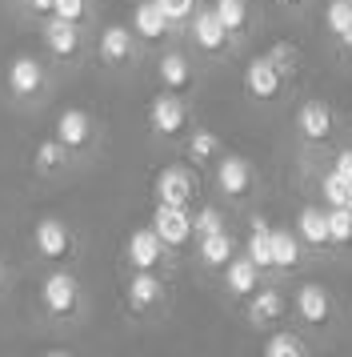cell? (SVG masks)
<instances>
[{
    "instance_id": "cell-30",
    "label": "cell",
    "mask_w": 352,
    "mask_h": 357,
    "mask_svg": "<svg viewBox=\"0 0 352 357\" xmlns=\"http://www.w3.org/2000/svg\"><path fill=\"white\" fill-rule=\"evenodd\" d=\"M328 233H333V253H352V209H328Z\"/></svg>"
},
{
    "instance_id": "cell-14",
    "label": "cell",
    "mask_w": 352,
    "mask_h": 357,
    "mask_svg": "<svg viewBox=\"0 0 352 357\" xmlns=\"http://www.w3.org/2000/svg\"><path fill=\"white\" fill-rule=\"evenodd\" d=\"M212 181H216V193H221L228 205H244V201L256 193V169H253V161L240 157V153H224L221 161L212 165Z\"/></svg>"
},
{
    "instance_id": "cell-34",
    "label": "cell",
    "mask_w": 352,
    "mask_h": 357,
    "mask_svg": "<svg viewBox=\"0 0 352 357\" xmlns=\"http://www.w3.org/2000/svg\"><path fill=\"white\" fill-rule=\"evenodd\" d=\"M269 56H272V65L280 68V77H285L288 84L296 81V73H301V52L292 49V45H272Z\"/></svg>"
},
{
    "instance_id": "cell-5",
    "label": "cell",
    "mask_w": 352,
    "mask_h": 357,
    "mask_svg": "<svg viewBox=\"0 0 352 357\" xmlns=\"http://www.w3.org/2000/svg\"><path fill=\"white\" fill-rule=\"evenodd\" d=\"M4 89L20 109H40L52 93V73L36 56H13L8 73H4Z\"/></svg>"
},
{
    "instance_id": "cell-2",
    "label": "cell",
    "mask_w": 352,
    "mask_h": 357,
    "mask_svg": "<svg viewBox=\"0 0 352 357\" xmlns=\"http://www.w3.org/2000/svg\"><path fill=\"white\" fill-rule=\"evenodd\" d=\"M173 305V289L164 273H128L125 277V313L128 321L152 325Z\"/></svg>"
},
{
    "instance_id": "cell-28",
    "label": "cell",
    "mask_w": 352,
    "mask_h": 357,
    "mask_svg": "<svg viewBox=\"0 0 352 357\" xmlns=\"http://www.w3.org/2000/svg\"><path fill=\"white\" fill-rule=\"evenodd\" d=\"M317 193L324 197L328 209H352V181H344L328 161H324V169L317 173Z\"/></svg>"
},
{
    "instance_id": "cell-21",
    "label": "cell",
    "mask_w": 352,
    "mask_h": 357,
    "mask_svg": "<svg viewBox=\"0 0 352 357\" xmlns=\"http://www.w3.org/2000/svg\"><path fill=\"white\" fill-rule=\"evenodd\" d=\"M264 269H260V265H256L253 257H248V253H244V249H240L237 257L228 261V265H224V273H221V285H224V297H228V301H240V305H244V301H248V297H253L256 289H260V285H264Z\"/></svg>"
},
{
    "instance_id": "cell-13",
    "label": "cell",
    "mask_w": 352,
    "mask_h": 357,
    "mask_svg": "<svg viewBox=\"0 0 352 357\" xmlns=\"http://www.w3.org/2000/svg\"><path fill=\"white\" fill-rule=\"evenodd\" d=\"M128 29L136 33L141 49H148V52L168 49V45H176V36H180V29L164 17V8H160L157 0H136V4H132V20H128Z\"/></svg>"
},
{
    "instance_id": "cell-31",
    "label": "cell",
    "mask_w": 352,
    "mask_h": 357,
    "mask_svg": "<svg viewBox=\"0 0 352 357\" xmlns=\"http://www.w3.org/2000/svg\"><path fill=\"white\" fill-rule=\"evenodd\" d=\"M192 229H196V237L221 233V229H228V213L221 205H192Z\"/></svg>"
},
{
    "instance_id": "cell-25",
    "label": "cell",
    "mask_w": 352,
    "mask_h": 357,
    "mask_svg": "<svg viewBox=\"0 0 352 357\" xmlns=\"http://www.w3.org/2000/svg\"><path fill=\"white\" fill-rule=\"evenodd\" d=\"M180 149H184V161L196 165V169H212V165H216L224 153H228L221 137H216L212 129H205V125H196V129H192L189 137L180 141Z\"/></svg>"
},
{
    "instance_id": "cell-26",
    "label": "cell",
    "mask_w": 352,
    "mask_h": 357,
    "mask_svg": "<svg viewBox=\"0 0 352 357\" xmlns=\"http://www.w3.org/2000/svg\"><path fill=\"white\" fill-rule=\"evenodd\" d=\"M212 13L221 17V24L228 29V36L244 45L256 29V13H253V0H212Z\"/></svg>"
},
{
    "instance_id": "cell-18",
    "label": "cell",
    "mask_w": 352,
    "mask_h": 357,
    "mask_svg": "<svg viewBox=\"0 0 352 357\" xmlns=\"http://www.w3.org/2000/svg\"><path fill=\"white\" fill-rule=\"evenodd\" d=\"M296 137H301L304 149L333 145V137H336V113L324 105V100L308 97L301 105V113H296Z\"/></svg>"
},
{
    "instance_id": "cell-23",
    "label": "cell",
    "mask_w": 352,
    "mask_h": 357,
    "mask_svg": "<svg viewBox=\"0 0 352 357\" xmlns=\"http://www.w3.org/2000/svg\"><path fill=\"white\" fill-rule=\"evenodd\" d=\"M296 237L308 253H333V233H328V209L324 205H304L296 213Z\"/></svg>"
},
{
    "instance_id": "cell-7",
    "label": "cell",
    "mask_w": 352,
    "mask_h": 357,
    "mask_svg": "<svg viewBox=\"0 0 352 357\" xmlns=\"http://www.w3.org/2000/svg\"><path fill=\"white\" fill-rule=\"evenodd\" d=\"M40 40H45L48 61L56 68H77L88 56V29L72 24V20H61V17L40 20Z\"/></svg>"
},
{
    "instance_id": "cell-6",
    "label": "cell",
    "mask_w": 352,
    "mask_h": 357,
    "mask_svg": "<svg viewBox=\"0 0 352 357\" xmlns=\"http://www.w3.org/2000/svg\"><path fill=\"white\" fill-rule=\"evenodd\" d=\"M184 40H189V49L200 56V61H228L232 52L240 49L237 40L228 36V29L221 24V17L212 13V4H200L192 20L184 24Z\"/></svg>"
},
{
    "instance_id": "cell-4",
    "label": "cell",
    "mask_w": 352,
    "mask_h": 357,
    "mask_svg": "<svg viewBox=\"0 0 352 357\" xmlns=\"http://www.w3.org/2000/svg\"><path fill=\"white\" fill-rule=\"evenodd\" d=\"M52 137H56L68 153H72V161H77V165H88L96 153H100L104 125H100V121H96V113H88V109H64V113L56 116V129H52Z\"/></svg>"
},
{
    "instance_id": "cell-35",
    "label": "cell",
    "mask_w": 352,
    "mask_h": 357,
    "mask_svg": "<svg viewBox=\"0 0 352 357\" xmlns=\"http://www.w3.org/2000/svg\"><path fill=\"white\" fill-rule=\"evenodd\" d=\"M157 4L164 8V17L173 20L176 29H180V33H184V24L192 20V13H196V8H200L205 0H157Z\"/></svg>"
},
{
    "instance_id": "cell-10",
    "label": "cell",
    "mask_w": 352,
    "mask_h": 357,
    "mask_svg": "<svg viewBox=\"0 0 352 357\" xmlns=\"http://www.w3.org/2000/svg\"><path fill=\"white\" fill-rule=\"evenodd\" d=\"M125 265H128V273H164L168 277L173 265H176V253L157 237V229L144 225V229H132V233H128Z\"/></svg>"
},
{
    "instance_id": "cell-20",
    "label": "cell",
    "mask_w": 352,
    "mask_h": 357,
    "mask_svg": "<svg viewBox=\"0 0 352 357\" xmlns=\"http://www.w3.org/2000/svg\"><path fill=\"white\" fill-rule=\"evenodd\" d=\"M240 253V241L232 229H221V233H208V237H196L192 245V257H196V269L208 277H221L224 265Z\"/></svg>"
},
{
    "instance_id": "cell-37",
    "label": "cell",
    "mask_w": 352,
    "mask_h": 357,
    "mask_svg": "<svg viewBox=\"0 0 352 357\" xmlns=\"http://www.w3.org/2000/svg\"><path fill=\"white\" fill-rule=\"evenodd\" d=\"M328 165H333L344 181H352V145H336L333 157H328Z\"/></svg>"
},
{
    "instance_id": "cell-15",
    "label": "cell",
    "mask_w": 352,
    "mask_h": 357,
    "mask_svg": "<svg viewBox=\"0 0 352 357\" xmlns=\"http://www.w3.org/2000/svg\"><path fill=\"white\" fill-rule=\"evenodd\" d=\"M152 197H157V205H180V209H192L196 197H200L196 165H164V169L157 173Z\"/></svg>"
},
{
    "instance_id": "cell-39",
    "label": "cell",
    "mask_w": 352,
    "mask_h": 357,
    "mask_svg": "<svg viewBox=\"0 0 352 357\" xmlns=\"http://www.w3.org/2000/svg\"><path fill=\"white\" fill-rule=\"evenodd\" d=\"M276 4H280L285 13H304V8H308V0H276Z\"/></svg>"
},
{
    "instance_id": "cell-22",
    "label": "cell",
    "mask_w": 352,
    "mask_h": 357,
    "mask_svg": "<svg viewBox=\"0 0 352 357\" xmlns=\"http://www.w3.org/2000/svg\"><path fill=\"white\" fill-rule=\"evenodd\" d=\"M77 169L80 165L72 161V153H68L56 137L40 141L36 153H32V173H36V181H64V177H72Z\"/></svg>"
},
{
    "instance_id": "cell-9",
    "label": "cell",
    "mask_w": 352,
    "mask_h": 357,
    "mask_svg": "<svg viewBox=\"0 0 352 357\" xmlns=\"http://www.w3.org/2000/svg\"><path fill=\"white\" fill-rule=\"evenodd\" d=\"M292 317L301 321V329L308 333H328L340 317V305H336V293L320 281H304L296 297H292Z\"/></svg>"
},
{
    "instance_id": "cell-41",
    "label": "cell",
    "mask_w": 352,
    "mask_h": 357,
    "mask_svg": "<svg viewBox=\"0 0 352 357\" xmlns=\"http://www.w3.org/2000/svg\"><path fill=\"white\" fill-rule=\"evenodd\" d=\"M13 4H20V0H13Z\"/></svg>"
},
{
    "instance_id": "cell-12",
    "label": "cell",
    "mask_w": 352,
    "mask_h": 357,
    "mask_svg": "<svg viewBox=\"0 0 352 357\" xmlns=\"http://www.w3.org/2000/svg\"><path fill=\"white\" fill-rule=\"evenodd\" d=\"M157 81L164 93H176V97H192L196 93V84H200V65H196V56L192 49H168L157 52Z\"/></svg>"
},
{
    "instance_id": "cell-11",
    "label": "cell",
    "mask_w": 352,
    "mask_h": 357,
    "mask_svg": "<svg viewBox=\"0 0 352 357\" xmlns=\"http://www.w3.org/2000/svg\"><path fill=\"white\" fill-rule=\"evenodd\" d=\"M93 52H96V65L109 68V73H132L144 56L141 40H136V33L128 24H104L100 36H96Z\"/></svg>"
},
{
    "instance_id": "cell-40",
    "label": "cell",
    "mask_w": 352,
    "mask_h": 357,
    "mask_svg": "<svg viewBox=\"0 0 352 357\" xmlns=\"http://www.w3.org/2000/svg\"><path fill=\"white\" fill-rule=\"evenodd\" d=\"M4 285H8V265H4V257H0V293H4Z\"/></svg>"
},
{
    "instance_id": "cell-29",
    "label": "cell",
    "mask_w": 352,
    "mask_h": 357,
    "mask_svg": "<svg viewBox=\"0 0 352 357\" xmlns=\"http://www.w3.org/2000/svg\"><path fill=\"white\" fill-rule=\"evenodd\" d=\"M308 354H312V345H308V337L301 329L276 325V333L264 341V357H308Z\"/></svg>"
},
{
    "instance_id": "cell-17",
    "label": "cell",
    "mask_w": 352,
    "mask_h": 357,
    "mask_svg": "<svg viewBox=\"0 0 352 357\" xmlns=\"http://www.w3.org/2000/svg\"><path fill=\"white\" fill-rule=\"evenodd\" d=\"M148 225L157 229V237L173 253H189L196 245V229H192V209H180V205H157L152 209V221Z\"/></svg>"
},
{
    "instance_id": "cell-3",
    "label": "cell",
    "mask_w": 352,
    "mask_h": 357,
    "mask_svg": "<svg viewBox=\"0 0 352 357\" xmlns=\"http://www.w3.org/2000/svg\"><path fill=\"white\" fill-rule=\"evenodd\" d=\"M144 121H148V132L157 137L160 145H180V141L196 129V116H192L189 97H176V93H164V89L148 100Z\"/></svg>"
},
{
    "instance_id": "cell-16",
    "label": "cell",
    "mask_w": 352,
    "mask_h": 357,
    "mask_svg": "<svg viewBox=\"0 0 352 357\" xmlns=\"http://www.w3.org/2000/svg\"><path fill=\"white\" fill-rule=\"evenodd\" d=\"M288 313H292V301H288V293L280 285H260V289L244 301V317L253 329H276V325L288 321Z\"/></svg>"
},
{
    "instance_id": "cell-38",
    "label": "cell",
    "mask_w": 352,
    "mask_h": 357,
    "mask_svg": "<svg viewBox=\"0 0 352 357\" xmlns=\"http://www.w3.org/2000/svg\"><path fill=\"white\" fill-rule=\"evenodd\" d=\"M336 45H340V52H344V56L352 61V24H349V29H344L340 36H336Z\"/></svg>"
},
{
    "instance_id": "cell-33",
    "label": "cell",
    "mask_w": 352,
    "mask_h": 357,
    "mask_svg": "<svg viewBox=\"0 0 352 357\" xmlns=\"http://www.w3.org/2000/svg\"><path fill=\"white\" fill-rule=\"evenodd\" d=\"M349 24H352V0H328L324 4V33L336 40Z\"/></svg>"
},
{
    "instance_id": "cell-19",
    "label": "cell",
    "mask_w": 352,
    "mask_h": 357,
    "mask_svg": "<svg viewBox=\"0 0 352 357\" xmlns=\"http://www.w3.org/2000/svg\"><path fill=\"white\" fill-rule=\"evenodd\" d=\"M244 93L256 100V105H276V100L288 93V81L280 77V68L272 65V56H253L248 68H244Z\"/></svg>"
},
{
    "instance_id": "cell-1",
    "label": "cell",
    "mask_w": 352,
    "mask_h": 357,
    "mask_svg": "<svg viewBox=\"0 0 352 357\" xmlns=\"http://www.w3.org/2000/svg\"><path fill=\"white\" fill-rule=\"evenodd\" d=\"M36 301H40V313H45L48 325H80L88 317V293L80 285V277L68 269V265H52L40 281V293H36Z\"/></svg>"
},
{
    "instance_id": "cell-27",
    "label": "cell",
    "mask_w": 352,
    "mask_h": 357,
    "mask_svg": "<svg viewBox=\"0 0 352 357\" xmlns=\"http://www.w3.org/2000/svg\"><path fill=\"white\" fill-rule=\"evenodd\" d=\"M244 253L269 273L272 269V225H269V217L264 213H253L248 217V237H244Z\"/></svg>"
},
{
    "instance_id": "cell-32",
    "label": "cell",
    "mask_w": 352,
    "mask_h": 357,
    "mask_svg": "<svg viewBox=\"0 0 352 357\" xmlns=\"http://www.w3.org/2000/svg\"><path fill=\"white\" fill-rule=\"evenodd\" d=\"M52 17H61V20H72V24H93L96 20V4L93 0H56L52 4Z\"/></svg>"
},
{
    "instance_id": "cell-36",
    "label": "cell",
    "mask_w": 352,
    "mask_h": 357,
    "mask_svg": "<svg viewBox=\"0 0 352 357\" xmlns=\"http://www.w3.org/2000/svg\"><path fill=\"white\" fill-rule=\"evenodd\" d=\"M52 4H56V0H20V17L40 24V20L52 17Z\"/></svg>"
},
{
    "instance_id": "cell-24",
    "label": "cell",
    "mask_w": 352,
    "mask_h": 357,
    "mask_svg": "<svg viewBox=\"0 0 352 357\" xmlns=\"http://www.w3.org/2000/svg\"><path fill=\"white\" fill-rule=\"evenodd\" d=\"M304 241L296 237V229L292 225H272V269L269 273L276 277H288V273H296L304 265Z\"/></svg>"
},
{
    "instance_id": "cell-8",
    "label": "cell",
    "mask_w": 352,
    "mask_h": 357,
    "mask_svg": "<svg viewBox=\"0 0 352 357\" xmlns=\"http://www.w3.org/2000/svg\"><path fill=\"white\" fill-rule=\"evenodd\" d=\"M32 253L40 265H68V261L80 253V241H77V229L68 225L64 217H40L36 225H32Z\"/></svg>"
}]
</instances>
